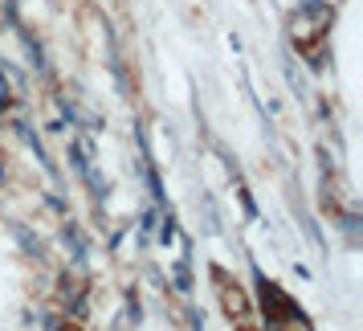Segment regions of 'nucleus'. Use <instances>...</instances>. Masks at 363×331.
Returning a JSON list of instances; mask_svg holds the SVG:
<instances>
[]
</instances>
